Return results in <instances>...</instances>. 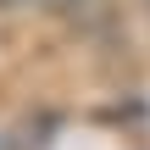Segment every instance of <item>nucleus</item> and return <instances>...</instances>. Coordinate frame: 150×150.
Returning a JSON list of instances; mask_svg holds the SVG:
<instances>
[{
	"label": "nucleus",
	"instance_id": "nucleus-1",
	"mask_svg": "<svg viewBox=\"0 0 150 150\" xmlns=\"http://www.w3.org/2000/svg\"><path fill=\"white\" fill-rule=\"evenodd\" d=\"M0 6H39V11H72V6H89V0H0Z\"/></svg>",
	"mask_w": 150,
	"mask_h": 150
}]
</instances>
